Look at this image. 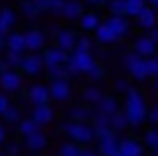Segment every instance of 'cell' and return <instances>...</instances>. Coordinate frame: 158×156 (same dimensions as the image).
Here are the masks:
<instances>
[{"label":"cell","mask_w":158,"mask_h":156,"mask_svg":"<svg viewBox=\"0 0 158 156\" xmlns=\"http://www.w3.org/2000/svg\"><path fill=\"white\" fill-rule=\"evenodd\" d=\"M126 114H128V121H130V128H139L144 121H147V100H144V96L137 91V89H130L128 93H126V105H123Z\"/></svg>","instance_id":"obj_1"},{"label":"cell","mask_w":158,"mask_h":156,"mask_svg":"<svg viewBox=\"0 0 158 156\" xmlns=\"http://www.w3.org/2000/svg\"><path fill=\"white\" fill-rule=\"evenodd\" d=\"M60 131L68 133L70 140L79 142L81 147H89V145L95 142V128H93V124H89V121H65Z\"/></svg>","instance_id":"obj_2"},{"label":"cell","mask_w":158,"mask_h":156,"mask_svg":"<svg viewBox=\"0 0 158 156\" xmlns=\"http://www.w3.org/2000/svg\"><path fill=\"white\" fill-rule=\"evenodd\" d=\"M93 63H95V58H93L91 51H70L65 65H68V70L72 75H86Z\"/></svg>","instance_id":"obj_3"},{"label":"cell","mask_w":158,"mask_h":156,"mask_svg":"<svg viewBox=\"0 0 158 156\" xmlns=\"http://www.w3.org/2000/svg\"><path fill=\"white\" fill-rule=\"evenodd\" d=\"M121 61H123L126 70H128V75L133 79H147L149 77L147 75V58H144V56L135 54V51H126Z\"/></svg>","instance_id":"obj_4"},{"label":"cell","mask_w":158,"mask_h":156,"mask_svg":"<svg viewBox=\"0 0 158 156\" xmlns=\"http://www.w3.org/2000/svg\"><path fill=\"white\" fill-rule=\"evenodd\" d=\"M95 142H98V154L100 156H114L118 149V137H116V131H102L95 135Z\"/></svg>","instance_id":"obj_5"},{"label":"cell","mask_w":158,"mask_h":156,"mask_svg":"<svg viewBox=\"0 0 158 156\" xmlns=\"http://www.w3.org/2000/svg\"><path fill=\"white\" fill-rule=\"evenodd\" d=\"M21 84H23V77H21L19 70L7 68V70L0 72V89H2V93H16V91H21Z\"/></svg>","instance_id":"obj_6"},{"label":"cell","mask_w":158,"mask_h":156,"mask_svg":"<svg viewBox=\"0 0 158 156\" xmlns=\"http://www.w3.org/2000/svg\"><path fill=\"white\" fill-rule=\"evenodd\" d=\"M47 86H49L51 100H56V102H65L72 96V84H70V79H51Z\"/></svg>","instance_id":"obj_7"},{"label":"cell","mask_w":158,"mask_h":156,"mask_svg":"<svg viewBox=\"0 0 158 156\" xmlns=\"http://www.w3.org/2000/svg\"><path fill=\"white\" fill-rule=\"evenodd\" d=\"M68 56H70V51H65V49H60V47H49V49H44V54H42V63H44V68H51V65H65L68 63Z\"/></svg>","instance_id":"obj_8"},{"label":"cell","mask_w":158,"mask_h":156,"mask_svg":"<svg viewBox=\"0 0 158 156\" xmlns=\"http://www.w3.org/2000/svg\"><path fill=\"white\" fill-rule=\"evenodd\" d=\"M118 154L121 156H142L144 154V142L135 137H118Z\"/></svg>","instance_id":"obj_9"},{"label":"cell","mask_w":158,"mask_h":156,"mask_svg":"<svg viewBox=\"0 0 158 156\" xmlns=\"http://www.w3.org/2000/svg\"><path fill=\"white\" fill-rule=\"evenodd\" d=\"M135 19H137V26H139V28H144L147 33H149V30H153V28H158V14H156V10H153L151 5H144Z\"/></svg>","instance_id":"obj_10"},{"label":"cell","mask_w":158,"mask_h":156,"mask_svg":"<svg viewBox=\"0 0 158 156\" xmlns=\"http://www.w3.org/2000/svg\"><path fill=\"white\" fill-rule=\"evenodd\" d=\"M23 37H26V49H28V51H40V49L47 44V35L40 28H28L23 33Z\"/></svg>","instance_id":"obj_11"},{"label":"cell","mask_w":158,"mask_h":156,"mask_svg":"<svg viewBox=\"0 0 158 156\" xmlns=\"http://www.w3.org/2000/svg\"><path fill=\"white\" fill-rule=\"evenodd\" d=\"M21 72L28 75V77H35V75H40L42 70H44V63H42V56L37 54H28L23 56V63H21Z\"/></svg>","instance_id":"obj_12"},{"label":"cell","mask_w":158,"mask_h":156,"mask_svg":"<svg viewBox=\"0 0 158 156\" xmlns=\"http://www.w3.org/2000/svg\"><path fill=\"white\" fill-rule=\"evenodd\" d=\"M28 100L33 102V105H44V102H49L51 100L49 86H47V84H33V86L28 89Z\"/></svg>","instance_id":"obj_13"},{"label":"cell","mask_w":158,"mask_h":156,"mask_svg":"<svg viewBox=\"0 0 158 156\" xmlns=\"http://www.w3.org/2000/svg\"><path fill=\"white\" fill-rule=\"evenodd\" d=\"M105 24L112 28V33L116 35V40H121V37H126L128 35V30H130V24H128V19L126 16H116V14H112Z\"/></svg>","instance_id":"obj_14"},{"label":"cell","mask_w":158,"mask_h":156,"mask_svg":"<svg viewBox=\"0 0 158 156\" xmlns=\"http://www.w3.org/2000/svg\"><path fill=\"white\" fill-rule=\"evenodd\" d=\"M23 140H26V149L28 151H42L47 145H49V137L42 133V128L35 131V133H30V135H26Z\"/></svg>","instance_id":"obj_15"},{"label":"cell","mask_w":158,"mask_h":156,"mask_svg":"<svg viewBox=\"0 0 158 156\" xmlns=\"http://www.w3.org/2000/svg\"><path fill=\"white\" fill-rule=\"evenodd\" d=\"M156 47H158V44L153 42V40L149 37V35H142V37H137V40H135L133 51L147 58V56H153V54H156Z\"/></svg>","instance_id":"obj_16"},{"label":"cell","mask_w":158,"mask_h":156,"mask_svg":"<svg viewBox=\"0 0 158 156\" xmlns=\"http://www.w3.org/2000/svg\"><path fill=\"white\" fill-rule=\"evenodd\" d=\"M81 14H84V2H81V0H63V12H60V16L74 21Z\"/></svg>","instance_id":"obj_17"},{"label":"cell","mask_w":158,"mask_h":156,"mask_svg":"<svg viewBox=\"0 0 158 156\" xmlns=\"http://www.w3.org/2000/svg\"><path fill=\"white\" fill-rule=\"evenodd\" d=\"M33 119L40 126H49V124L54 121V110L49 107V102H44V105H33Z\"/></svg>","instance_id":"obj_18"},{"label":"cell","mask_w":158,"mask_h":156,"mask_svg":"<svg viewBox=\"0 0 158 156\" xmlns=\"http://www.w3.org/2000/svg\"><path fill=\"white\" fill-rule=\"evenodd\" d=\"M74 44H77V33H74V30L63 28V30H58V33H56V47L65 49V51H72Z\"/></svg>","instance_id":"obj_19"},{"label":"cell","mask_w":158,"mask_h":156,"mask_svg":"<svg viewBox=\"0 0 158 156\" xmlns=\"http://www.w3.org/2000/svg\"><path fill=\"white\" fill-rule=\"evenodd\" d=\"M14 21H16L14 10H10V7H2V10H0V35H2V37H7V35L12 33Z\"/></svg>","instance_id":"obj_20"},{"label":"cell","mask_w":158,"mask_h":156,"mask_svg":"<svg viewBox=\"0 0 158 156\" xmlns=\"http://www.w3.org/2000/svg\"><path fill=\"white\" fill-rule=\"evenodd\" d=\"M93 107L91 105H74V107H70V112H68V117H70V121H91L93 119Z\"/></svg>","instance_id":"obj_21"},{"label":"cell","mask_w":158,"mask_h":156,"mask_svg":"<svg viewBox=\"0 0 158 156\" xmlns=\"http://www.w3.org/2000/svg\"><path fill=\"white\" fill-rule=\"evenodd\" d=\"M102 89L98 86V84H89V86L81 91V102H86V105H98L100 100H102Z\"/></svg>","instance_id":"obj_22"},{"label":"cell","mask_w":158,"mask_h":156,"mask_svg":"<svg viewBox=\"0 0 158 156\" xmlns=\"http://www.w3.org/2000/svg\"><path fill=\"white\" fill-rule=\"evenodd\" d=\"M5 44H7V51H21V54L26 51V37L19 30H12L5 37Z\"/></svg>","instance_id":"obj_23"},{"label":"cell","mask_w":158,"mask_h":156,"mask_svg":"<svg viewBox=\"0 0 158 156\" xmlns=\"http://www.w3.org/2000/svg\"><path fill=\"white\" fill-rule=\"evenodd\" d=\"M100 24H102V21H100L98 12H84V14L79 16V26H81V30H86V33L95 30Z\"/></svg>","instance_id":"obj_24"},{"label":"cell","mask_w":158,"mask_h":156,"mask_svg":"<svg viewBox=\"0 0 158 156\" xmlns=\"http://www.w3.org/2000/svg\"><path fill=\"white\" fill-rule=\"evenodd\" d=\"M118 110H121V107H118V102H116V98H114V96H102V100L95 105V112L109 114V117H112V114H116Z\"/></svg>","instance_id":"obj_25"},{"label":"cell","mask_w":158,"mask_h":156,"mask_svg":"<svg viewBox=\"0 0 158 156\" xmlns=\"http://www.w3.org/2000/svg\"><path fill=\"white\" fill-rule=\"evenodd\" d=\"M93 33H95V40H98L100 44H112V42H116V35L112 33V28H109L105 21H102V24H100L98 28L93 30Z\"/></svg>","instance_id":"obj_26"},{"label":"cell","mask_w":158,"mask_h":156,"mask_svg":"<svg viewBox=\"0 0 158 156\" xmlns=\"http://www.w3.org/2000/svg\"><path fill=\"white\" fill-rule=\"evenodd\" d=\"M93 128H95V135L98 133H102V131H112V117L109 114H102V112H95L93 114Z\"/></svg>","instance_id":"obj_27"},{"label":"cell","mask_w":158,"mask_h":156,"mask_svg":"<svg viewBox=\"0 0 158 156\" xmlns=\"http://www.w3.org/2000/svg\"><path fill=\"white\" fill-rule=\"evenodd\" d=\"M112 128H114L116 133L128 131V128H130V121H128V114H126V110H118L116 114H112Z\"/></svg>","instance_id":"obj_28"},{"label":"cell","mask_w":158,"mask_h":156,"mask_svg":"<svg viewBox=\"0 0 158 156\" xmlns=\"http://www.w3.org/2000/svg\"><path fill=\"white\" fill-rule=\"evenodd\" d=\"M33 2H35L42 12L49 10L51 14H60V12H63V0H33Z\"/></svg>","instance_id":"obj_29"},{"label":"cell","mask_w":158,"mask_h":156,"mask_svg":"<svg viewBox=\"0 0 158 156\" xmlns=\"http://www.w3.org/2000/svg\"><path fill=\"white\" fill-rule=\"evenodd\" d=\"M16 128H19V133H21V135L26 137V135H30V133L40 131V128H42V126H40V124L35 121L33 117H30V119H21V121L16 124Z\"/></svg>","instance_id":"obj_30"},{"label":"cell","mask_w":158,"mask_h":156,"mask_svg":"<svg viewBox=\"0 0 158 156\" xmlns=\"http://www.w3.org/2000/svg\"><path fill=\"white\" fill-rule=\"evenodd\" d=\"M49 79H70L72 72L68 70V65H51V68H44Z\"/></svg>","instance_id":"obj_31"},{"label":"cell","mask_w":158,"mask_h":156,"mask_svg":"<svg viewBox=\"0 0 158 156\" xmlns=\"http://www.w3.org/2000/svg\"><path fill=\"white\" fill-rule=\"evenodd\" d=\"M19 10H21V14H23V19H35V16L42 12L33 0H21V7H19Z\"/></svg>","instance_id":"obj_32"},{"label":"cell","mask_w":158,"mask_h":156,"mask_svg":"<svg viewBox=\"0 0 158 156\" xmlns=\"http://www.w3.org/2000/svg\"><path fill=\"white\" fill-rule=\"evenodd\" d=\"M79 154H81V145L74 142V140H70V142L58 147V156H79Z\"/></svg>","instance_id":"obj_33"},{"label":"cell","mask_w":158,"mask_h":156,"mask_svg":"<svg viewBox=\"0 0 158 156\" xmlns=\"http://www.w3.org/2000/svg\"><path fill=\"white\" fill-rule=\"evenodd\" d=\"M5 65L7 68H21V63H23V54L21 51H5Z\"/></svg>","instance_id":"obj_34"},{"label":"cell","mask_w":158,"mask_h":156,"mask_svg":"<svg viewBox=\"0 0 158 156\" xmlns=\"http://www.w3.org/2000/svg\"><path fill=\"white\" fill-rule=\"evenodd\" d=\"M144 5L147 0H126V16H137Z\"/></svg>","instance_id":"obj_35"},{"label":"cell","mask_w":158,"mask_h":156,"mask_svg":"<svg viewBox=\"0 0 158 156\" xmlns=\"http://www.w3.org/2000/svg\"><path fill=\"white\" fill-rule=\"evenodd\" d=\"M2 117H5V121H12V124H19L21 119V110L16 107V105H10V107L5 110V112H2Z\"/></svg>","instance_id":"obj_36"},{"label":"cell","mask_w":158,"mask_h":156,"mask_svg":"<svg viewBox=\"0 0 158 156\" xmlns=\"http://www.w3.org/2000/svg\"><path fill=\"white\" fill-rule=\"evenodd\" d=\"M142 142H144V147H149V149H151V147H156V145H158V128L151 126L147 133H144Z\"/></svg>","instance_id":"obj_37"},{"label":"cell","mask_w":158,"mask_h":156,"mask_svg":"<svg viewBox=\"0 0 158 156\" xmlns=\"http://www.w3.org/2000/svg\"><path fill=\"white\" fill-rule=\"evenodd\" d=\"M107 7H109V12H112V14L126 16V0H109Z\"/></svg>","instance_id":"obj_38"},{"label":"cell","mask_w":158,"mask_h":156,"mask_svg":"<svg viewBox=\"0 0 158 156\" xmlns=\"http://www.w3.org/2000/svg\"><path fill=\"white\" fill-rule=\"evenodd\" d=\"M86 75H89V77L93 79V82H100V79L105 77V65H102V63H98V61H95V63L91 65V70H89V72H86Z\"/></svg>","instance_id":"obj_39"},{"label":"cell","mask_w":158,"mask_h":156,"mask_svg":"<svg viewBox=\"0 0 158 156\" xmlns=\"http://www.w3.org/2000/svg\"><path fill=\"white\" fill-rule=\"evenodd\" d=\"M147 75L149 77H158V54L147 56Z\"/></svg>","instance_id":"obj_40"},{"label":"cell","mask_w":158,"mask_h":156,"mask_svg":"<svg viewBox=\"0 0 158 156\" xmlns=\"http://www.w3.org/2000/svg\"><path fill=\"white\" fill-rule=\"evenodd\" d=\"M72 51H91V40L84 37V35H81V37L77 35V44H74Z\"/></svg>","instance_id":"obj_41"},{"label":"cell","mask_w":158,"mask_h":156,"mask_svg":"<svg viewBox=\"0 0 158 156\" xmlns=\"http://www.w3.org/2000/svg\"><path fill=\"white\" fill-rule=\"evenodd\" d=\"M114 89H116V93H123V96H126L133 86H130L128 79H116V82H114Z\"/></svg>","instance_id":"obj_42"},{"label":"cell","mask_w":158,"mask_h":156,"mask_svg":"<svg viewBox=\"0 0 158 156\" xmlns=\"http://www.w3.org/2000/svg\"><path fill=\"white\" fill-rule=\"evenodd\" d=\"M147 121L151 124V126H156V128H158V105H153V107L147 112Z\"/></svg>","instance_id":"obj_43"},{"label":"cell","mask_w":158,"mask_h":156,"mask_svg":"<svg viewBox=\"0 0 158 156\" xmlns=\"http://www.w3.org/2000/svg\"><path fill=\"white\" fill-rule=\"evenodd\" d=\"M10 105H12V102H10V98H7V93H0V114L5 112Z\"/></svg>","instance_id":"obj_44"},{"label":"cell","mask_w":158,"mask_h":156,"mask_svg":"<svg viewBox=\"0 0 158 156\" xmlns=\"http://www.w3.org/2000/svg\"><path fill=\"white\" fill-rule=\"evenodd\" d=\"M79 156H100L98 149H91V147H81V154Z\"/></svg>","instance_id":"obj_45"},{"label":"cell","mask_w":158,"mask_h":156,"mask_svg":"<svg viewBox=\"0 0 158 156\" xmlns=\"http://www.w3.org/2000/svg\"><path fill=\"white\" fill-rule=\"evenodd\" d=\"M5 151H7V156H19V145H10Z\"/></svg>","instance_id":"obj_46"},{"label":"cell","mask_w":158,"mask_h":156,"mask_svg":"<svg viewBox=\"0 0 158 156\" xmlns=\"http://www.w3.org/2000/svg\"><path fill=\"white\" fill-rule=\"evenodd\" d=\"M84 2H89V5H93V7H102V5H107L109 0H84Z\"/></svg>","instance_id":"obj_47"},{"label":"cell","mask_w":158,"mask_h":156,"mask_svg":"<svg viewBox=\"0 0 158 156\" xmlns=\"http://www.w3.org/2000/svg\"><path fill=\"white\" fill-rule=\"evenodd\" d=\"M7 142V133H5V126H0V145Z\"/></svg>","instance_id":"obj_48"},{"label":"cell","mask_w":158,"mask_h":156,"mask_svg":"<svg viewBox=\"0 0 158 156\" xmlns=\"http://www.w3.org/2000/svg\"><path fill=\"white\" fill-rule=\"evenodd\" d=\"M147 35H149V37H151V40H153V42H156V44H158V28H153V30H149V33H147Z\"/></svg>","instance_id":"obj_49"},{"label":"cell","mask_w":158,"mask_h":156,"mask_svg":"<svg viewBox=\"0 0 158 156\" xmlns=\"http://www.w3.org/2000/svg\"><path fill=\"white\" fill-rule=\"evenodd\" d=\"M2 51H7V44H5V37L0 35V54H2Z\"/></svg>","instance_id":"obj_50"},{"label":"cell","mask_w":158,"mask_h":156,"mask_svg":"<svg viewBox=\"0 0 158 156\" xmlns=\"http://www.w3.org/2000/svg\"><path fill=\"white\" fill-rule=\"evenodd\" d=\"M2 70H7V65H5V58H2V54H0V72Z\"/></svg>","instance_id":"obj_51"},{"label":"cell","mask_w":158,"mask_h":156,"mask_svg":"<svg viewBox=\"0 0 158 156\" xmlns=\"http://www.w3.org/2000/svg\"><path fill=\"white\" fill-rule=\"evenodd\" d=\"M153 93L158 96V77H153Z\"/></svg>","instance_id":"obj_52"},{"label":"cell","mask_w":158,"mask_h":156,"mask_svg":"<svg viewBox=\"0 0 158 156\" xmlns=\"http://www.w3.org/2000/svg\"><path fill=\"white\" fill-rule=\"evenodd\" d=\"M151 156H158V145H156V147H151Z\"/></svg>","instance_id":"obj_53"},{"label":"cell","mask_w":158,"mask_h":156,"mask_svg":"<svg viewBox=\"0 0 158 156\" xmlns=\"http://www.w3.org/2000/svg\"><path fill=\"white\" fill-rule=\"evenodd\" d=\"M156 2H158V0H147V5H156Z\"/></svg>","instance_id":"obj_54"},{"label":"cell","mask_w":158,"mask_h":156,"mask_svg":"<svg viewBox=\"0 0 158 156\" xmlns=\"http://www.w3.org/2000/svg\"><path fill=\"white\" fill-rule=\"evenodd\" d=\"M30 156H44V154H40V151H33V154H30Z\"/></svg>","instance_id":"obj_55"},{"label":"cell","mask_w":158,"mask_h":156,"mask_svg":"<svg viewBox=\"0 0 158 156\" xmlns=\"http://www.w3.org/2000/svg\"><path fill=\"white\" fill-rule=\"evenodd\" d=\"M153 7V10H156V14H158V2H156V5H151Z\"/></svg>","instance_id":"obj_56"},{"label":"cell","mask_w":158,"mask_h":156,"mask_svg":"<svg viewBox=\"0 0 158 156\" xmlns=\"http://www.w3.org/2000/svg\"><path fill=\"white\" fill-rule=\"evenodd\" d=\"M0 156H7V151H2V149H0Z\"/></svg>","instance_id":"obj_57"}]
</instances>
